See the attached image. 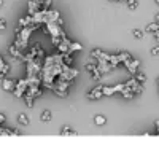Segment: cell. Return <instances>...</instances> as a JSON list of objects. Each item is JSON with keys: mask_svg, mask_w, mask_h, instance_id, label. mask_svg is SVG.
Here are the masks:
<instances>
[{"mask_svg": "<svg viewBox=\"0 0 159 156\" xmlns=\"http://www.w3.org/2000/svg\"><path fill=\"white\" fill-rule=\"evenodd\" d=\"M27 8H29V15H35V13L43 10V0H30Z\"/></svg>", "mask_w": 159, "mask_h": 156, "instance_id": "cell-1", "label": "cell"}, {"mask_svg": "<svg viewBox=\"0 0 159 156\" xmlns=\"http://www.w3.org/2000/svg\"><path fill=\"white\" fill-rule=\"evenodd\" d=\"M103 96V86H96L94 89H91L89 93H88V99L89 100H97V99H100Z\"/></svg>", "mask_w": 159, "mask_h": 156, "instance_id": "cell-2", "label": "cell"}, {"mask_svg": "<svg viewBox=\"0 0 159 156\" xmlns=\"http://www.w3.org/2000/svg\"><path fill=\"white\" fill-rule=\"evenodd\" d=\"M8 53H10V56H11V57H15L16 61H24V56L21 54V49H19L15 43L8 46Z\"/></svg>", "mask_w": 159, "mask_h": 156, "instance_id": "cell-3", "label": "cell"}, {"mask_svg": "<svg viewBox=\"0 0 159 156\" xmlns=\"http://www.w3.org/2000/svg\"><path fill=\"white\" fill-rule=\"evenodd\" d=\"M126 67H127V70L130 72V73H137V70H139V66H140V61L139 59H134V61H132V59H127L126 62Z\"/></svg>", "mask_w": 159, "mask_h": 156, "instance_id": "cell-4", "label": "cell"}, {"mask_svg": "<svg viewBox=\"0 0 159 156\" xmlns=\"http://www.w3.org/2000/svg\"><path fill=\"white\" fill-rule=\"evenodd\" d=\"M16 88V83L15 80H10V78H2V89L3 91H10V93H13Z\"/></svg>", "mask_w": 159, "mask_h": 156, "instance_id": "cell-5", "label": "cell"}, {"mask_svg": "<svg viewBox=\"0 0 159 156\" xmlns=\"http://www.w3.org/2000/svg\"><path fill=\"white\" fill-rule=\"evenodd\" d=\"M70 45H72V42L69 40V38H64V40L61 42V45L57 46L59 53H70Z\"/></svg>", "mask_w": 159, "mask_h": 156, "instance_id": "cell-6", "label": "cell"}, {"mask_svg": "<svg viewBox=\"0 0 159 156\" xmlns=\"http://www.w3.org/2000/svg\"><path fill=\"white\" fill-rule=\"evenodd\" d=\"M121 94H123V97H124V99H134V96H135L134 91H132L130 88H127V86H124V88H123Z\"/></svg>", "mask_w": 159, "mask_h": 156, "instance_id": "cell-7", "label": "cell"}, {"mask_svg": "<svg viewBox=\"0 0 159 156\" xmlns=\"http://www.w3.org/2000/svg\"><path fill=\"white\" fill-rule=\"evenodd\" d=\"M59 18H61L59 11H54V10H49V11H48V22H49V21H57Z\"/></svg>", "mask_w": 159, "mask_h": 156, "instance_id": "cell-8", "label": "cell"}, {"mask_svg": "<svg viewBox=\"0 0 159 156\" xmlns=\"http://www.w3.org/2000/svg\"><path fill=\"white\" fill-rule=\"evenodd\" d=\"M0 67H2V69H0V76H2V78H5V75H7V72H8V69H10V66H8V64L2 59V61H0Z\"/></svg>", "mask_w": 159, "mask_h": 156, "instance_id": "cell-9", "label": "cell"}, {"mask_svg": "<svg viewBox=\"0 0 159 156\" xmlns=\"http://www.w3.org/2000/svg\"><path fill=\"white\" fill-rule=\"evenodd\" d=\"M18 123L22 124V126H29V118H27V115H25V113H19V115H18Z\"/></svg>", "mask_w": 159, "mask_h": 156, "instance_id": "cell-10", "label": "cell"}, {"mask_svg": "<svg viewBox=\"0 0 159 156\" xmlns=\"http://www.w3.org/2000/svg\"><path fill=\"white\" fill-rule=\"evenodd\" d=\"M62 61H64V64H67V66H72V62H73L72 53H62Z\"/></svg>", "mask_w": 159, "mask_h": 156, "instance_id": "cell-11", "label": "cell"}, {"mask_svg": "<svg viewBox=\"0 0 159 156\" xmlns=\"http://www.w3.org/2000/svg\"><path fill=\"white\" fill-rule=\"evenodd\" d=\"M94 123H96L97 126H103L105 123H107V118H105L103 115H96V116H94Z\"/></svg>", "mask_w": 159, "mask_h": 156, "instance_id": "cell-12", "label": "cell"}, {"mask_svg": "<svg viewBox=\"0 0 159 156\" xmlns=\"http://www.w3.org/2000/svg\"><path fill=\"white\" fill-rule=\"evenodd\" d=\"M145 29H147L148 32H153V34H154V32H157V30H159V22H157V21H154V22L148 24Z\"/></svg>", "mask_w": 159, "mask_h": 156, "instance_id": "cell-13", "label": "cell"}, {"mask_svg": "<svg viewBox=\"0 0 159 156\" xmlns=\"http://www.w3.org/2000/svg\"><path fill=\"white\" fill-rule=\"evenodd\" d=\"M61 134H62V135H76V132L73 131L70 126H64L62 131H61Z\"/></svg>", "mask_w": 159, "mask_h": 156, "instance_id": "cell-14", "label": "cell"}, {"mask_svg": "<svg viewBox=\"0 0 159 156\" xmlns=\"http://www.w3.org/2000/svg\"><path fill=\"white\" fill-rule=\"evenodd\" d=\"M24 102H25V105L27 107H34V100H35V97L34 96H29V94H24Z\"/></svg>", "mask_w": 159, "mask_h": 156, "instance_id": "cell-15", "label": "cell"}, {"mask_svg": "<svg viewBox=\"0 0 159 156\" xmlns=\"http://www.w3.org/2000/svg\"><path fill=\"white\" fill-rule=\"evenodd\" d=\"M62 40H64V38L61 35H51V42H52V45H54V46H59Z\"/></svg>", "mask_w": 159, "mask_h": 156, "instance_id": "cell-16", "label": "cell"}, {"mask_svg": "<svg viewBox=\"0 0 159 156\" xmlns=\"http://www.w3.org/2000/svg\"><path fill=\"white\" fill-rule=\"evenodd\" d=\"M116 93V89H115V86H103V96H111V94H115Z\"/></svg>", "mask_w": 159, "mask_h": 156, "instance_id": "cell-17", "label": "cell"}, {"mask_svg": "<svg viewBox=\"0 0 159 156\" xmlns=\"http://www.w3.org/2000/svg\"><path fill=\"white\" fill-rule=\"evenodd\" d=\"M81 49H83V45H81V43L72 42V45H70V53H73V51H81Z\"/></svg>", "mask_w": 159, "mask_h": 156, "instance_id": "cell-18", "label": "cell"}, {"mask_svg": "<svg viewBox=\"0 0 159 156\" xmlns=\"http://www.w3.org/2000/svg\"><path fill=\"white\" fill-rule=\"evenodd\" d=\"M40 120H42L43 123L49 121V120H51V112H49V110H45V112L42 113V116H40Z\"/></svg>", "mask_w": 159, "mask_h": 156, "instance_id": "cell-19", "label": "cell"}, {"mask_svg": "<svg viewBox=\"0 0 159 156\" xmlns=\"http://www.w3.org/2000/svg\"><path fill=\"white\" fill-rule=\"evenodd\" d=\"M54 94H56V96H59V97H67V91L59 89V88H54Z\"/></svg>", "mask_w": 159, "mask_h": 156, "instance_id": "cell-20", "label": "cell"}, {"mask_svg": "<svg viewBox=\"0 0 159 156\" xmlns=\"http://www.w3.org/2000/svg\"><path fill=\"white\" fill-rule=\"evenodd\" d=\"M126 3H127V7H129L130 10H135V8L139 7V3H137V0H126Z\"/></svg>", "mask_w": 159, "mask_h": 156, "instance_id": "cell-21", "label": "cell"}, {"mask_svg": "<svg viewBox=\"0 0 159 156\" xmlns=\"http://www.w3.org/2000/svg\"><path fill=\"white\" fill-rule=\"evenodd\" d=\"M135 78H137L140 83H145V81H147V76H145V73H142V72L135 73Z\"/></svg>", "mask_w": 159, "mask_h": 156, "instance_id": "cell-22", "label": "cell"}, {"mask_svg": "<svg viewBox=\"0 0 159 156\" xmlns=\"http://www.w3.org/2000/svg\"><path fill=\"white\" fill-rule=\"evenodd\" d=\"M52 5V0H43V10H49Z\"/></svg>", "mask_w": 159, "mask_h": 156, "instance_id": "cell-23", "label": "cell"}, {"mask_svg": "<svg viewBox=\"0 0 159 156\" xmlns=\"http://www.w3.org/2000/svg\"><path fill=\"white\" fill-rule=\"evenodd\" d=\"M86 70L92 73L94 70H97V66H94V64H88V66H86Z\"/></svg>", "mask_w": 159, "mask_h": 156, "instance_id": "cell-24", "label": "cell"}, {"mask_svg": "<svg viewBox=\"0 0 159 156\" xmlns=\"http://www.w3.org/2000/svg\"><path fill=\"white\" fill-rule=\"evenodd\" d=\"M134 37H135V38H142V37H143V32L139 30V29H135V30H134Z\"/></svg>", "mask_w": 159, "mask_h": 156, "instance_id": "cell-25", "label": "cell"}, {"mask_svg": "<svg viewBox=\"0 0 159 156\" xmlns=\"http://www.w3.org/2000/svg\"><path fill=\"white\" fill-rule=\"evenodd\" d=\"M151 54H153V56H156V54H159V46H154V48L151 49Z\"/></svg>", "mask_w": 159, "mask_h": 156, "instance_id": "cell-26", "label": "cell"}, {"mask_svg": "<svg viewBox=\"0 0 159 156\" xmlns=\"http://www.w3.org/2000/svg\"><path fill=\"white\" fill-rule=\"evenodd\" d=\"M0 27H2V30L7 27V21H5V18H2V21H0Z\"/></svg>", "mask_w": 159, "mask_h": 156, "instance_id": "cell-27", "label": "cell"}, {"mask_svg": "<svg viewBox=\"0 0 159 156\" xmlns=\"http://www.w3.org/2000/svg\"><path fill=\"white\" fill-rule=\"evenodd\" d=\"M5 121H7V116H5V113H2V115H0V123L3 124Z\"/></svg>", "mask_w": 159, "mask_h": 156, "instance_id": "cell-28", "label": "cell"}, {"mask_svg": "<svg viewBox=\"0 0 159 156\" xmlns=\"http://www.w3.org/2000/svg\"><path fill=\"white\" fill-rule=\"evenodd\" d=\"M56 22H57V24L61 25V27H62V25H64V19H62V18H59V19H57Z\"/></svg>", "mask_w": 159, "mask_h": 156, "instance_id": "cell-29", "label": "cell"}, {"mask_svg": "<svg viewBox=\"0 0 159 156\" xmlns=\"http://www.w3.org/2000/svg\"><path fill=\"white\" fill-rule=\"evenodd\" d=\"M154 35H156V38H157V43H159V30H157V32H154Z\"/></svg>", "mask_w": 159, "mask_h": 156, "instance_id": "cell-30", "label": "cell"}, {"mask_svg": "<svg viewBox=\"0 0 159 156\" xmlns=\"http://www.w3.org/2000/svg\"><path fill=\"white\" fill-rule=\"evenodd\" d=\"M156 21L159 22V13H157V15H156Z\"/></svg>", "mask_w": 159, "mask_h": 156, "instance_id": "cell-31", "label": "cell"}, {"mask_svg": "<svg viewBox=\"0 0 159 156\" xmlns=\"http://www.w3.org/2000/svg\"><path fill=\"white\" fill-rule=\"evenodd\" d=\"M116 2H124V0H116Z\"/></svg>", "mask_w": 159, "mask_h": 156, "instance_id": "cell-32", "label": "cell"}, {"mask_svg": "<svg viewBox=\"0 0 159 156\" xmlns=\"http://www.w3.org/2000/svg\"><path fill=\"white\" fill-rule=\"evenodd\" d=\"M156 3H159V0H156Z\"/></svg>", "mask_w": 159, "mask_h": 156, "instance_id": "cell-33", "label": "cell"}, {"mask_svg": "<svg viewBox=\"0 0 159 156\" xmlns=\"http://www.w3.org/2000/svg\"><path fill=\"white\" fill-rule=\"evenodd\" d=\"M157 94H159V91H157Z\"/></svg>", "mask_w": 159, "mask_h": 156, "instance_id": "cell-34", "label": "cell"}, {"mask_svg": "<svg viewBox=\"0 0 159 156\" xmlns=\"http://www.w3.org/2000/svg\"><path fill=\"white\" fill-rule=\"evenodd\" d=\"M157 81H159V80H157Z\"/></svg>", "mask_w": 159, "mask_h": 156, "instance_id": "cell-35", "label": "cell"}]
</instances>
